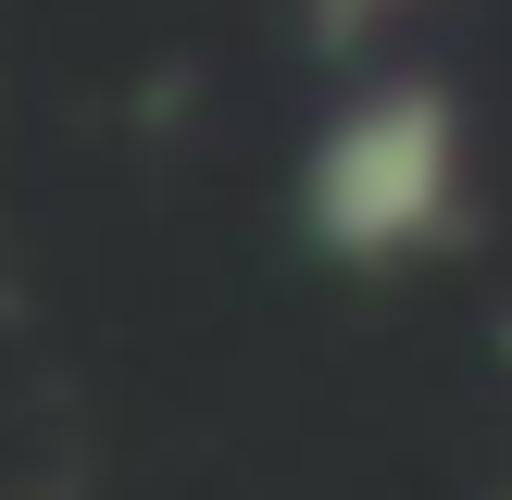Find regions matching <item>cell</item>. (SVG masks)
Returning a JSON list of instances; mask_svg holds the SVG:
<instances>
[{
  "label": "cell",
  "instance_id": "cell-1",
  "mask_svg": "<svg viewBox=\"0 0 512 500\" xmlns=\"http://www.w3.org/2000/svg\"><path fill=\"white\" fill-rule=\"evenodd\" d=\"M313 238L338 263H400V250H438L450 238V200H463V125H450L438 88H375L325 125L313 175Z\"/></svg>",
  "mask_w": 512,
  "mask_h": 500
},
{
  "label": "cell",
  "instance_id": "cell-2",
  "mask_svg": "<svg viewBox=\"0 0 512 500\" xmlns=\"http://www.w3.org/2000/svg\"><path fill=\"white\" fill-rule=\"evenodd\" d=\"M325 13H363V0H325Z\"/></svg>",
  "mask_w": 512,
  "mask_h": 500
}]
</instances>
